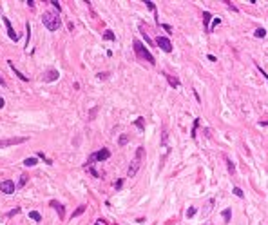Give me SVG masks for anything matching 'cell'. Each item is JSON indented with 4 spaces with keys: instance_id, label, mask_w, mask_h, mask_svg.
<instances>
[{
    "instance_id": "1",
    "label": "cell",
    "mask_w": 268,
    "mask_h": 225,
    "mask_svg": "<svg viewBox=\"0 0 268 225\" xmlns=\"http://www.w3.org/2000/svg\"><path fill=\"white\" fill-rule=\"evenodd\" d=\"M42 24L49 31H58L62 26V18H60V13L56 11H43L42 15Z\"/></svg>"
},
{
    "instance_id": "2",
    "label": "cell",
    "mask_w": 268,
    "mask_h": 225,
    "mask_svg": "<svg viewBox=\"0 0 268 225\" xmlns=\"http://www.w3.org/2000/svg\"><path fill=\"white\" fill-rule=\"evenodd\" d=\"M143 154H145V147H138V149H136V154H134L132 162H130V165H129V169H127V176H129V178L136 176L138 169L141 167V162H143Z\"/></svg>"
},
{
    "instance_id": "3",
    "label": "cell",
    "mask_w": 268,
    "mask_h": 225,
    "mask_svg": "<svg viewBox=\"0 0 268 225\" xmlns=\"http://www.w3.org/2000/svg\"><path fill=\"white\" fill-rule=\"evenodd\" d=\"M132 45H134V53H136V56H138V58H141V60H147L149 64H156L154 56L150 55V51H149V49L141 42H139V40H134V42H132Z\"/></svg>"
},
{
    "instance_id": "4",
    "label": "cell",
    "mask_w": 268,
    "mask_h": 225,
    "mask_svg": "<svg viewBox=\"0 0 268 225\" xmlns=\"http://www.w3.org/2000/svg\"><path fill=\"white\" fill-rule=\"evenodd\" d=\"M24 142H27L26 136H13V138L0 140V149H4V147H11V145H18V144H24Z\"/></svg>"
},
{
    "instance_id": "5",
    "label": "cell",
    "mask_w": 268,
    "mask_h": 225,
    "mask_svg": "<svg viewBox=\"0 0 268 225\" xmlns=\"http://www.w3.org/2000/svg\"><path fill=\"white\" fill-rule=\"evenodd\" d=\"M156 44H158V47H159L161 51H165V53H170V51H172V44H170V40H169L167 36H158Z\"/></svg>"
},
{
    "instance_id": "6",
    "label": "cell",
    "mask_w": 268,
    "mask_h": 225,
    "mask_svg": "<svg viewBox=\"0 0 268 225\" xmlns=\"http://www.w3.org/2000/svg\"><path fill=\"white\" fill-rule=\"evenodd\" d=\"M0 191L4 194H13L15 192V182L13 180H2L0 182Z\"/></svg>"
},
{
    "instance_id": "7",
    "label": "cell",
    "mask_w": 268,
    "mask_h": 225,
    "mask_svg": "<svg viewBox=\"0 0 268 225\" xmlns=\"http://www.w3.org/2000/svg\"><path fill=\"white\" fill-rule=\"evenodd\" d=\"M2 20H4V24H6V29H8V35H9V38H11V40H15V42H17L18 40V35L17 33H15V29H13V26H11V22H9V18H2Z\"/></svg>"
},
{
    "instance_id": "8",
    "label": "cell",
    "mask_w": 268,
    "mask_h": 225,
    "mask_svg": "<svg viewBox=\"0 0 268 225\" xmlns=\"http://www.w3.org/2000/svg\"><path fill=\"white\" fill-rule=\"evenodd\" d=\"M58 76H60V73L56 69H49L43 75V82H54V80H58Z\"/></svg>"
},
{
    "instance_id": "9",
    "label": "cell",
    "mask_w": 268,
    "mask_h": 225,
    "mask_svg": "<svg viewBox=\"0 0 268 225\" xmlns=\"http://www.w3.org/2000/svg\"><path fill=\"white\" fill-rule=\"evenodd\" d=\"M51 207L58 212V216H60V220H63L65 218V209H63V205L62 203H58L56 200H51Z\"/></svg>"
},
{
    "instance_id": "10",
    "label": "cell",
    "mask_w": 268,
    "mask_h": 225,
    "mask_svg": "<svg viewBox=\"0 0 268 225\" xmlns=\"http://www.w3.org/2000/svg\"><path fill=\"white\" fill-rule=\"evenodd\" d=\"M109 156H111V153H109V149H100L98 153H94V158L98 160V162H105V160H109Z\"/></svg>"
},
{
    "instance_id": "11",
    "label": "cell",
    "mask_w": 268,
    "mask_h": 225,
    "mask_svg": "<svg viewBox=\"0 0 268 225\" xmlns=\"http://www.w3.org/2000/svg\"><path fill=\"white\" fill-rule=\"evenodd\" d=\"M8 64H9V67H11V69L15 71V75H17V76L20 78V80H22V82H27V80H29V78H27L26 75H22V73H20V71H18L17 67H15V64H13V60H8Z\"/></svg>"
},
{
    "instance_id": "12",
    "label": "cell",
    "mask_w": 268,
    "mask_h": 225,
    "mask_svg": "<svg viewBox=\"0 0 268 225\" xmlns=\"http://www.w3.org/2000/svg\"><path fill=\"white\" fill-rule=\"evenodd\" d=\"M165 76H167V80H169V84H170L172 87H180V80H178L176 76H172V75H165Z\"/></svg>"
},
{
    "instance_id": "13",
    "label": "cell",
    "mask_w": 268,
    "mask_h": 225,
    "mask_svg": "<svg viewBox=\"0 0 268 225\" xmlns=\"http://www.w3.org/2000/svg\"><path fill=\"white\" fill-rule=\"evenodd\" d=\"M85 209H87V205H80V207H76V211H73V218L83 214V212H85Z\"/></svg>"
},
{
    "instance_id": "14",
    "label": "cell",
    "mask_w": 268,
    "mask_h": 225,
    "mask_svg": "<svg viewBox=\"0 0 268 225\" xmlns=\"http://www.w3.org/2000/svg\"><path fill=\"white\" fill-rule=\"evenodd\" d=\"M210 18H212V15L208 13V11H205L203 13V24H205V29L208 31V22H210Z\"/></svg>"
},
{
    "instance_id": "15",
    "label": "cell",
    "mask_w": 268,
    "mask_h": 225,
    "mask_svg": "<svg viewBox=\"0 0 268 225\" xmlns=\"http://www.w3.org/2000/svg\"><path fill=\"white\" fill-rule=\"evenodd\" d=\"M29 218H31V220H35V222H42V216H40V212H38V211H31V212H29Z\"/></svg>"
},
{
    "instance_id": "16",
    "label": "cell",
    "mask_w": 268,
    "mask_h": 225,
    "mask_svg": "<svg viewBox=\"0 0 268 225\" xmlns=\"http://www.w3.org/2000/svg\"><path fill=\"white\" fill-rule=\"evenodd\" d=\"M36 164H38L36 158H26V160H24V165H26V167H35Z\"/></svg>"
},
{
    "instance_id": "17",
    "label": "cell",
    "mask_w": 268,
    "mask_h": 225,
    "mask_svg": "<svg viewBox=\"0 0 268 225\" xmlns=\"http://www.w3.org/2000/svg\"><path fill=\"white\" fill-rule=\"evenodd\" d=\"M127 142H129V134H121L120 138H118V145H127Z\"/></svg>"
},
{
    "instance_id": "18",
    "label": "cell",
    "mask_w": 268,
    "mask_h": 225,
    "mask_svg": "<svg viewBox=\"0 0 268 225\" xmlns=\"http://www.w3.org/2000/svg\"><path fill=\"white\" fill-rule=\"evenodd\" d=\"M96 112H98V107L94 105V107H93V109L89 111V116H87V120H89V122H93V120H94V116H96Z\"/></svg>"
},
{
    "instance_id": "19",
    "label": "cell",
    "mask_w": 268,
    "mask_h": 225,
    "mask_svg": "<svg viewBox=\"0 0 268 225\" xmlns=\"http://www.w3.org/2000/svg\"><path fill=\"white\" fill-rule=\"evenodd\" d=\"M104 38H105V40H114L116 36H114V33L111 31V29H107V31L104 33Z\"/></svg>"
},
{
    "instance_id": "20",
    "label": "cell",
    "mask_w": 268,
    "mask_h": 225,
    "mask_svg": "<svg viewBox=\"0 0 268 225\" xmlns=\"http://www.w3.org/2000/svg\"><path fill=\"white\" fill-rule=\"evenodd\" d=\"M225 162H226V165H228V171H230V173H235V165H234L232 164V160H228V158H226V156H225Z\"/></svg>"
},
{
    "instance_id": "21",
    "label": "cell",
    "mask_w": 268,
    "mask_h": 225,
    "mask_svg": "<svg viewBox=\"0 0 268 225\" xmlns=\"http://www.w3.org/2000/svg\"><path fill=\"white\" fill-rule=\"evenodd\" d=\"M27 178H29L27 174H22V176H20V180H18V187H24V185L27 183Z\"/></svg>"
},
{
    "instance_id": "22",
    "label": "cell",
    "mask_w": 268,
    "mask_h": 225,
    "mask_svg": "<svg viewBox=\"0 0 268 225\" xmlns=\"http://www.w3.org/2000/svg\"><path fill=\"white\" fill-rule=\"evenodd\" d=\"M254 35L257 36V38H263V36L266 35V31H265L263 27H259V29H255V33H254Z\"/></svg>"
},
{
    "instance_id": "23",
    "label": "cell",
    "mask_w": 268,
    "mask_h": 225,
    "mask_svg": "<svg viewBox=\"0 0 268 225\" xmlns=\"http://www.w3.org/2000/svg\"><path fill=\"white\" fill-rule=\"evenodd\" d=\"M230 214H232V212H230V209H225V211H223V220H225L226 223L230 222Z\"/></svg>"
},
{
    "instance_id": "24",
    "label": "cell",
    "mask_w": 268,
    "mask_h": 225,
    "mask_svg": "<svg viewBox=\"0 0 268 225\" xmlns=\"http://www.w3.org/2000/svg\"><path fill=\"white\" fill-rule=\"evenodd\" d=\"M199 125V118H196V122H194V127H192V138H196V129H198Z\"/></svg>"
},
{
    "instance_id": "25",
    "label": "cell",
    "mask_w": 268,
    "mask_h": 225,
    "mask_svg": "<svg viewBox=\"0 0 268 225\" xmlns=\"http://www.w3.org/2000/svg\"><path fill=\"white\" fill-rule=\"evenodd\" d=\"M234 194H235L237 198H243V196H245V194H243V191L239 189V187H234Z\"/></svg>"
},
{
    "instance_id": "26",
    "label": "cell",
    "mask_w": 268,
    "mask_h": 225,
    "mask_svg": "<svg viewBox=\"0 0 268 225\" xmlns=\"http://www.w3.org/2000/svg\"><path fill=\"white\" fill-rule=\"evenodd\" d=\"M136 125H138V127H139L141 131L145 129V123H143V118H141V116H139L138 120H136Z\"/></svg>"
},
{
    "instance_id": "27",
    "label": "cell",
    "mask_w": 268,
    "mask_h": 225,
    "mask_svg": "<svg viewBox=\"0 0 268 225\" xmlns=\"http://www.w3.org/2000/svg\"><path fill=\"white\" fill-rule=\"evenodd\" d=\"M18 212H20V207H15L13 211H9V212H8V216L11 218V216H15V214H18Z\"/></svg>"
},
{
    "instance_id": "28",
    "label": "cell",
    "mask_w": 268,
    "mask_h": 225,
    "mask_svg": "<svg viewBox=\"0 0 268 225\" xmlns=\"http://www.w3.org/2000/svg\"><path fill=\"white\" fill-rule=\"evenodd\" d=\"M145 4H147V8L150 9L152 13H156V6H154V2H145Z\"/></svg>"
},
{
    "instance_id": "29",
    "label": "cell",
    "mask_w": 268,
    "mask_h": 225,
    "mask_svg": "<svg viewBox=\"0 0 268 225\" xmlns=\"http://www.w3.org/2000/svg\"><path fill=\"white\" fill-rule=\"evenodd\" d=\"M194 214H196V209H194V207H190L189 211H187V216H189V218H192Z\"/></svg>"
},
{
    "instance_id": "30",
    "label": "cell",
    "mask_w": 268,
    "mask_h": 225,
    "mask_svg": "<svg viewBox=\"0 0 268 225\" xmlns=\"http://www.w3.org/2000/svg\"><path fill=\"white\" fill-rule=\"evenodd\" d=\"M96 76L100 78V80H105V78L109 76V73H98V75H96Z\"/></svg>"
},
{
    "instance_id": "31",
    "label": "cell",
    "mask_w": 268,
    "mask_h": 225,
    "mask_svg": "<svg viewBox=\"0 0 268 225\" xmlns=\"http://www.w3.org/2000/svg\"><path fill=\"white\" fill-rule=\"evenodd\" d=\"M49 4H53V6H54V8H56V9H58V13H60V4H58V2H56V0H51V2H49Z\"/></svg>"
},
{
    "instance_id": "32",
    "label": "cell",
    "mask_w": 268,
    "mask_h": 225,
    "mask_svg": "<svg viewBox=\"0 0 268 225\" xmlns=\"http://www.w3.org/2000/svg\"><path fill=\"white\" fill-rule=\"evenodd\" d=\"M143 38H145V42H147L149 45H152V40L149 38V35H147V33H143Z\"/></svg>"
},
{
    "instance_id": "33",
    "label": "cell",
    "mask_w": 268,
    "mask_h": 225,
    "mask_svg": "<svg viewBox=\"0 0 268 225\" xmlns=\"http://www.w3.org/2000/svg\"><path fill=\"white\" fill-rule=\"evenodd\" d=\"M219 22H221V18H214V26L210 27V31H212V29H214V27H216L217 24H219Z\"/></svg>"
},
{
    "instance_id": "34",
    "label": "cell",
    "mask_w": 268,
    "mask_h": 225,
    "mask_svg": "<svg viewBox=\"0 0 268 225\" xmlns=\"http://www.w3.org/2000/svg\"><path fill=\"white\" fill-rule=\"evenodd\" d=\"M121 185H123V182H121V180H118V182H116V189H120Z\"/></svg>"
},
{
    "instance_id": "35",
    "label": "cell",
    "mask_w": 268,
    "mask_h": 225,
    "mask_svg": "<svg viewBox=\"0 0 268 225\" xmlns=\"http://www.w3.org/2000/svg\"><path fill=\"white\" fill-rule=\"evenodd\" d=\"M257 67H259V65H257ZM259 71H261V75H263V76H266V80H268V75H266V73H265V71L261 69V67H259Z\"/></svg>"
},
{
    "instance_id": "36",
    "label": "cell",
    "mask_w": 268,
    "mask_h": 225,
    "mask_svg": "<svg viewBox=\"0 0 268 225\" xmlns=\"http://www.w3.org/2000/svg\"><path fill=\"white\" fill-rule=\"evenodd\" d=\"M4 104H6V102H4V98H2V96H0V109H2V107H4Z\"/></svg>"
},
{
    "instance_id": "37",
    "label": "cell",
    "mask_w": 268,
    "mask_h": 225,
    "mask_svg": "<svg viewBox=\"0 0 268 225\" xmlns=\"http://www.w3.org/2000/svg\"><path fill=\"white\" fill-rule=\"evenodd\" d=\"M0 86H6V82H4V78L0 76Z\"/></svg>"
},
{
    "instance_id": "38",
    "label": "cell",
    "mask_w": 268,
    "mask_h": 225,
    "mask_svg": "<svg viewBox=\"0 0 268 225\" xmlns=\"http://www.w3.org/2000/svg\"><path fill=\"white\" fill-rule=\"evenodd\" d=\"M96 225H98V223H96Z\"/></svg>"
}]
</instances>
